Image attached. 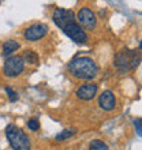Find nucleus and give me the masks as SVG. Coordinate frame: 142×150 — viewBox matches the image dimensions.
Masks as SVG:
<instances>
[{
  "label": "nucleus",
  "instance_id": "6",
  "mask_svg": "<svg viewBox=\"0 0 142 150\" xmlns=\"http://www.w3.org/2000/svg\"><path fill=\"white\" fill-rule=\"evenodd\" d=\"M62 30H63V33L68 37V38H71L74 42H77V44H86L87 41H89V37H87L86 32L79 26L77 21L68 23L67 26H66L64 29H62Z\"/></svg>",
  "mask_w": 142,
  "mask_h": 150
},
{
  "label": "nucleus",
  "instance_id": "15",
  "mask_svg": "<svg viewBox=\"0 0 142 150\" xmlns=\"http://www.w3.org/2000/svg\"><path fill=\"white\" fill-rule=\"evenodd\" d=\"M4 90H6V93H7V96H8V100H10L11 103H15V101H18V98H19V97H18V93H15V91L12 90L10 86H7L6 89H4Z\"/></svg>",
  "mask_w": 142,
  "mask_h": 150
},
{
  "label": "nucleus",
  "instance_id": "16",
  "mask_svg": "<svg viewBox=\"0 0 142 150\" xmlns=\"http://www.w3.org/2000/svg\"><path fill=\"white\" fill-rule=\"evenodd\" d=\"M28 128L32 131H38L40 130V123L37 119H30V120H28Z\"/></svg>",
  "mask_w": 142,
  "mask_h": 150
},
{
  "label": "nucleus",
  "instance_id": "2",
  "mask_svg": "<svg viewBox=\"0 0 142 150\" xmlns=\"http://www.w3.org/2000/svg\"><path fill=\"white\" fill-rule=\"evenodd\" d=\"M141 49H124V51L118 52L114 57V66L116 67L120 74H126V72L135 70L141 63Z\"/></svg>",
  "mask_w": 142,
  "mask_h": 150
},
{
  "label": "nucleus",
  "instance_id": "13",
  "mask_svg": "<svg viewBox=\"0 0 142 150\" xmlns=\"http://www.w3.org/2000/svg\"><path fill=\"white\" fill-rule=\"evenodd\" d=\"M77 134V128H64L63 131H60L59 134L55 137V139L58 142H62V141H66V139H70L72 135Z\"/></svg>",
  "mask_w": 142,
  "mask_h": 150
},
{
  "label": "nucleus",
  "instance_id": "18",
  "mask_svg": "<svg viewBox=\"0 0 142 150\" xmlns=\"http://www.w3.org/2000/svg\"><path fill=\"white\" fill-rule=\"evenodd\" d=\"M0 3H1V0H0Z\"/></svg>",
  "mask_w": 142,
  "mask_h": 150
},
{
  "label": "nucleus",
  "instance_id": "17",
  "mask_svg": "<svg viewBox=\"0 0 142 150\" xmlns=\"http://www.w3.org/2000/svg\"><path fill=\"white\" fill-rule=\"evenodd\" d=\"M142 119L138 117V119H135L134 120V126H135V131H137V135H138L139 138L142 137Z\"/></svg>",
  "mask_w": 142,
  "mask_h": 150
},
{
  "label": "nucleus",
  "instance_id": "8",
  "mask_svg": "<svg viewBox=\"0 0 142 150\" xmlns=\"http://www.w3.org/2000/svg\"><path fill=\"white\" fill-rule=\"evenodd\" d=\"M48 34V26L45 23H34L32 26H29L28 29H25L23 37L26 41H38V40L44 38Z\"/></svg>",
  "mask_w": 142,
  "mask_h": 150
},
{
  "label": "nucleus",
  "instance_id": "5",
  "mask_svg": "<svg viewBox=\"0 0 142 150\" xmlns=\"http://www.w3.org/2000/svg\"><path fill=\"white\" fill-rule=\"evenodd\" d=\"M77 21L78 25L85 30V32H93L97 26V18L96 14L92 11L89 7H82L77 14Z\"/></svg>",
  "mask_w": 142,
  "mask_h": 150
},
{
  "label": "nucleus",
  "instance_id": "12",
  "mask_svg": "<svg viewBox=\"0 0 142 150\" xmlns=\"http://www.w3.org/2000/svg\"><path fill=\"white\" fill-rule=\"evenodd\" d=\"M23 60H25V63H28V64H33V66H37V64L40 63V57L34 51H32V49H26V51L23 52Z\"/></svg>",
  "mask_w": 142,
  "mask_h": 150
},
{
  "label": "nucleus",
  "instance_id": "7",
  "mask_svg": "<svg viewBox=\"0 0 142 150\" xmlns=\"http://www.w3.org/2000/svg\"><path fill=\"white\" fill-rule=\"evenodd\" d=\"M52 21L59 29H64L68 23H71V22H74L77 19H75V14L71 10L58 7L52 12Z\"/></svg>",
  "mask_w": 142,
  "mask_h": 150
},
{
  "label": "nucleus",
  "instance_id": "3",
  "mask_svg": "<svg viewBox=\"0 0 142 150\" xmlns=\"http://www.w3.org/2000/svg\"><path fill=\"white\" fill-rule=\"evenodd\" d=\"M6 137L12 150H30V139L16 124H8L6 127Z\"/></svg>",
  "mask_w": 142,
  "mask_h": 150
},
{
  "label": "nucleus",
  "instance_id": "10",
  "mask_svg": "<svg viewBox=\"0 0 142 150\" xmlns=\"http://www.w3.org/2000/svg\"><path fill=\"white\" fill-rule=\"evenodd\" d=\"M99 107L105 112H111L116 108V97L112 90H104L99 96Z\"/></svg>",
  "mask_w": 142,
  "mask_h": 150
},
{
  "label": "nucleus",
  "instance_id": "1",
  "mask_svg": "<svg viewBox=\"0 0 142 150\" xmlns=\"http://www.w3.org/2000/svg\"><path fill=\"white\" fill-rule=\"evenodd\" d=\"M70 74L77 79L82 81H92L99 74V66L92 57L87 56H78L74 57L67 66Z\"/></svg>",
  "mask_w": 142,
  "mask_h": 150
},
{
  "label": "nucleus",
  "instance_id": "9",
  "mask_svg": "<svg viewBox=\"0 0 142 150\" xmlns=\"http://www.w3.org/2000/svg\"><path fill=\"white\" fill-rule=\"evenodd\" d=\"M97 91H99V85H96L93 82H89V83L81 85L75 90V96L81 101H92L97 96Z\"/></svg>",
  "mask_w": 142,
  "mask_h": 150
},
{
  "label": "nucleus",
  "instance_id": "14",
  "mask_svg": "<svg viewBox=\"0 0 142 150\" xmlns=\"http://www.w3.org/2000/svg\"><path fill=\"white\" fill-rule=\"evenodd\" d=\"M89 150H109L108 145L100 139H93L89 145Z\"/></svg>",
  "mask_w": 142,
  "mask_h": 150
},
{
  "label": "nucleus",
  "instance_id": "11",
  "mask_svg": "<svg viewBox=\"0 0 142 150\" xmlns=\"http://www.w3.org/2000/svg\"><path fill=\"white\" fill-rule=\"evenodd\" d=\"M19 48H21V44L18 42V41H15V40H7V41L3 42V45H1V53H3V56L8 57V56H11L14 52L18 51Z\"/></svg>",
  "mask_w": 142,
  "mask_h": 150
},
{
  "label": "nucleus",
  "instance_id": "4",
  "mask_svg": "<svg viewBox=\"0 0 142 150\" xmlns=\"http://www.w3.org/2000/svg\"><path fill=\"white\" fill-rule=\"evenodd\" d=\"M25 60L19 55L8 56L3 66V72L8 78H16L25 71Z\"/></svg>",
  "mask_w": 142,
  "mask_h": 150
}]
</instances>
